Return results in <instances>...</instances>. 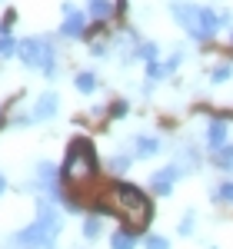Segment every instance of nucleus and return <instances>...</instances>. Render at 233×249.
<instances>
[{"mask_svg": "<svg viewBox=\"0 0 233 249\" xmlns=\"http://www.w3.org/2000/svg\"><path fill=\"white\" fill-rule=\"evenodd\" d=\"M107 210L116 213V216H120L123 223H130L134 230H143V226L150 223V216H154L150 199L136 190V186H130V183H114V186H110Z\"/></svg>", "mask_w": 233, "mask_h": 249, "instance_id": "f257e3e1", "label": "nucleus"}, {"mask_svg": "<svg viewBox=\"0 0 233 249\" xmlns=\"http://www.w3.org/2000/svg\"><path fill=\"white\" fill-rule=\"evenodd\" d=\"M60 176L70 190H87L94 179H97V153H94V143L90 140H74L67 160L60 166Z\"/></svg>", "mask_w": 233, "mask_h": 249, "instance_id": "f03ea898", "label": "nucleus"}, {"mask_svg": "<svg viewBox=\"0 0 233 249\" xmlns=\"http://www.w3.org/2000/svg\"><path fill=\"white\" fill-rule=\"evenodd\" d=\"M174 20L194 40H210L216 34V27L223 23V14H214L210 7H196V3H176Z\"/></svg>", "mask_w": 233, "mask_h": 249, "instance_id": "7ed1b4c3", "label": "nucleus"}, {"mask_svg": "<svg viewBox=\"0 0 233 249\" xmlns=\"http://www.w3.org/2000/svg\"><path fill=\"white\" fill-rule=\"evenodd\" d=\"M20 60L27 63V67H34V70H43V77H54L57 73V53H54V43L43 37H27L23 43L17 47Z\"/></svg>", "mask_w": 233, "mask_h": 249, "instance_id": "20e7f679", "label": "nucleus"}, {"mask_svg": "<svg viewBox=\"0 0 233 249\" xmlns=\"http://www.w3.org/2000/svg\"><path fill=\"white\" fill-rule=\"evenodd\" d=\"M54 232L43 230L40 223H34V226H27V230H20L17 236H14V246L17 249H54Z\"/></svg>", "mask_w": 233, "mask_h": 249, "instance_id": "39448f33", "label": "nucleus"}, {"mask_svg": "<svg viewBox=\"0 0 233 249\" xmlns=\"http://www.w3.org/2000/svg\"><path fill=\"white\" fill-rule=\"evenodd\" d=\"M83 30H87V14L77 10L74 3H63V27H60V34L77 40V37H83Z\"/></svg>", "mask_w": 233, "mask_h": 249, "instance_id": "423d86ee", "label": "nucleus"}, {"mask_svg": "<svg viewBox=\"0 0 233 249\" xmlns=\"http://www.w3.org/2000/svg\"><path fill=\"white\" fill-rule=\"evenodd\" d=\"M180 60H183L180 50H176L170 60H150V63H147V77H150V80H167L176 67H180Z\"/></svg>", "mask_w": 233, "mask_h": 249, "instance_id": "0eeeda50", "label": "nucleus"}, {"mask_svg": "<svg viewBox=\"0 0 233 249\" xmlns=\"http://www.w3.org/2000/svg\"><path fill=\"white\" fill-rule=\"evenodd\" d=\"M180 166H167V170H160L154 173V179H150V186H154L156 196H170V190H174V183H176V176H180Z\"/></svg>", "mask_w": 233, "mask_h": 249, "instance_id": "6e6552de", "label": "nucleus"}, {"mask_svg": "<svg viewBox=\"0 0 233 249\" xmlns=\"http://www.w3.org/2000/svg\"><path fill=\"white\" fill-rule=\"evenodd\" d=\"M207 146H210V153L227 146V123L223 120H210L207 123Z\"/></svg>", "mask_w": 233, "mask_h": 249, "instance_id": "1a4fd4ad", "label": "nucleus"}, {"mask_svg": "<svg viewBox=\"0 0 233 249\" xmlns=\"http://www.w3.org/2000/svg\"><path fill=\"white\" fill-rule=\"evenodd\" d=\"M163 150V143L156 140V136H136L134 140V156L136 160H150V156H156Z\"/></svg>", "mask_w": 233, "mask_h": 249, "instance_id": "9d476101", "label": "nucleus"}, {"mask_svg": "<svg viewBox=\"0 0 233 249\" xmlns=\"http://www.w3.org/2000/svg\"><path fill=\"white\" fill-rule=\"evenodd\" d=\"M57 107H60V100H57V93H54V90L40 93L37 107H34V120H50V116L57 113Z\"/></svg>", "mask_w": 233, "mask_h": 249, "instance_id": "9b49d317", "label": "nucleus"}, {"mask_svg": "<svg viewBox=\"0 0 233 249\" xmlns=\"http://www.w3.org/2000/svg\"><path fill=\"white\" fill-rule=\"evenodd\" d=\"M87 10H90L94 20H107L114 14V3H110V0H87Z\"/></svg>", "mask_w": 233, "mask_h": 249, "instance_id": "f8f14e48", "label": "nucleus"}, {"mask_svg": "<svg viewBox=\"0 0 233 249\" xmlns=\"http://www.w3.org/2000/svg\"><path fill=\"white\" fill-rule=\"evenodd\" d=\"M136 246V236L130 230H116L110 236V249H134Z\"/></svg>", "mask_w": 233, "mask_h": 249, "instance_id": "ddd939ff", "label": "nucleus"}, {"mask_svg": "<svg viewBox=\"0 0 233 249\" xmlns=\"http://www.w3.org/2000/svg\"><path fill=\"white\" fill-rule=\"evenodd\" d=\"M214 163L223 173H233V143H227L223 150H214Z\"/></svg>", "mask_w": 233, "mask_h": 249, "instance_id": "4468645a", "label": "nucleus"}, {"mask_svg": "<svg viewBox=\"0 0 233 249\" xmlns=\"http://www.w3.org/2000/svg\"><path fill=\"white\" fill-rule=\"evenodd\" d=\"M74 83H77V90H80V93H94V90H97V77H94L90 70L77 73V77H74Z\"/></svg>", "mask_w": 233, "mask_h": 249, "instance_id": "2eb2a0df", "label": "nucleus"}, {"mask_svg": "<svg viewBox=\"0 0 233 249\" xmlns=\"http://www.w3.org/2000/svg\"><path fill=\"white\" fill-rule=\"evenodd\" d=\"M20 43H14V37L10 34H0V57H10V53H17Z\"/></svg>", "mask_w": 233, "mask_h": 249, "instance_id": "dca6fc26", "label": "nucleus"}, {"mask_svg": "<svg viewBox=\"0 0 233 249\" xmlns=\"http://www.w3.org/2000/svg\"><path fill=\"white\" fill-rule=\"evenodd\" d=\"M83 236H87V239H97V236H100V219H97V216H87V223H83Z\"/></svg>", "mask_w": 233, "mask_h": 249, "instance_id": "f3484780", "label": "nucleus"}, {"mask_svg": "<svg viewBox=\"0 0 233 249\" xmlns=\"http://www.w3.org/2000/svg\"><path fill=\"white\" fill-rule=\"evenodd\" d=\"M147 249H170V239L167 236H150L147 239Z\"/></svg>", "mask_w": 233, "mask_h": 249, "instance_id": "a211bd4d", "label": "nucleus"}, {"mask_svg": "<svg viewBox=\"0 0 233 249\" xmlns=\"http://www.w3.org/2000/svg\"><path fill=\"white\" fill-rule=\"evenodd\" d=\"M216 199H223V203H233V183H223V186L216 190Z\"/></svg>", "mask_w": 233, "mask_h": 249, "instance_id": "6ab92c4d", "label": "nucleus"}, {"mask_svg": "<svg viewBox=\"0 0 233 249\" xmlns=\"http://www.w3.org/2000/svg\"><path fill=\"white\" fill-rule=\"evenodd\" d=\"M136 53H140V57H143L147 63H150V60H156V47H154V43H143V47H140Z\"/></svg>", "mask_w": 233, "mask_h": 249, "instance_id": "aec40b11", "label": "nucleus"}, {"mask_svg": "<svg viewBox=\"0 0 233 249\" xmlns=\"http://www.w3.org/2000/svg\"><path fill=\"white\" fill-rule=\"evenodd\" d=\"M227 77H230V67H216V70H214V77H210V80H214V83H223Z\"/></svg>", "mask_w": 233, "mask_h": 249, "instance_id": "412c9836", "label": "nucleus"}, {"mask_svg": "<svg viewBox=\"0 0 233 249\" xmlns=\"http://www.w3.org/2000/svg\"><path fill=\"white\" fill-rule=\"evenodd\" d=\"M180 232H183V236H190V232H194V219H190V216L180 223Z\"/></svg>", "mask_w": 233, "mask_h": 249, "instance_id": "4be33fe9", "label": "nucleus"}, {"mask_svg": "<svg viewBox=\"0 0 233 249\" xmlns=\"http://www.w3.org/2000/svg\"><path fill=\"white\" fill-rule=\"evenodd\" d=\"M114 116H116V120H120V116H127V103H123V100L114 103Z\"/></svg>", "mask_w": 233, "mask_h": 249, "instance_id": "5701e85b", "label": "nucleus"}, {"mask_svg": "<svg viewBox=\"0 0 233 249\" xmlns=\"http://www.w3.org/2000/svg\"><path fill=\"white\" fill-rule=\"evenodd\" d=\"M3 190H7V179H3V173H0V196H3Z\"/></svg>", "mask_w": 233, "mask_h": 249, "instance_id": "b1692460", "label": "nucleus"}, {"mask_svg": "<svg viewBox=\"0 0 233 249\" xmlns=\"http://www.w3.org/2000/svg\"><path fill=\"white\" fill-rule=\"evenodd\" d=\"M230 40H233V37H230Z\"/></svg>", "mask_w": 233, "mask_h": 249, "instance_id": "393cba45", "label": "nucleus"}]
</instances>
